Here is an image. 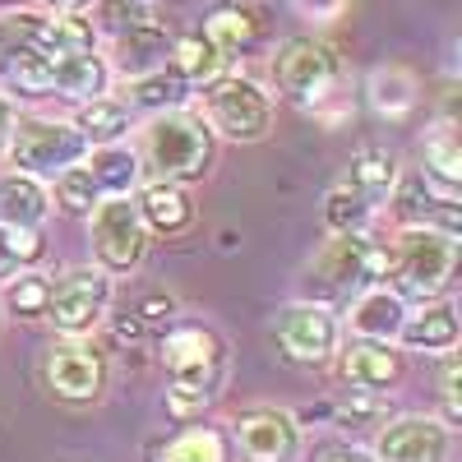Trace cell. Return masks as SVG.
I'll return each mask as SVG.
<instances>
[{
    "label": "cell",
    "instance_id": "obj_7",
    "mask_svg": "<svg viewBox=\"0 0 462 462\" xmlns=\"http://www.w3.org/2000/svg\"><path fill=\"white\" fill-rule=\"evenodd\" d=\"M204 111H208V130L226 134V139H241V143H254L268 134L273 125V102L268 93L241 74H217L213 84H204Z\"/></svg>",
    "mask_w": 462,
    "mask_h": 462
},
{
    "label": "cell",
    "instance_id": "obj_23",
    "mask_svg": "<svg viewBox=\"0 0 462 462\" xmlns=\"http://www.w3.org/2000/svg\"><path fill=\"white\" fill-rule=\"evenodd\" d=\"M74 130L84 134V143H116L125 130H130V111L125 102H116V97H93L79 106V121H74Z\"/></svg>",
    "mask_w": 462,
    "mask_h": 462
},
{
    "label": "cell",
    "instance_id": "obj_10",
    "mask_svg": "<svg viewBox=\"0 0 462 462\" xmlns=\"http://www.w3.org/2000/svg\"><path fill=\"white\" fill-rule=\"evenodd\" d=\"M278 346L296 361V365H324L337 352V319L324 310V305H287L273 324Z\"/></svg>",
    "mask_w": 462,
    "mask_h": 462
},
{
    "label": "cell",
    "instance_id": "obj_19",
    "mask_svg": "<svg viewBox=\"0 0 462 462\" xmlns=\"http://www.w3.org/2000/svg\"><path fill=\"white\" fill-rule=\"evenodd\" d=\"M47 189L37 185L32 176H5L0 180V226H23V231H37V222L47 217Z\"/></svg>",
    "mask_w": 462,
    "mask_h": 462
},
{
    "label": "cell",
    "instance_id": "obj_15",
    "mask_svg": "<svg viewBox=\"0 0 462 462\" xmlns=\"http://www.w3.org/2000/svg\"><path fill=\"white\" fill-rule=\"evenodd\" d=\"M199 32H204V42H208L222 60H231L236 51H250V47H254L259 19H254V10L222 0V5H213V10L204 14V28H199Z\"/></svg>",
    "mask_w": 462,
    "mask_h": 462
},
{
    "label": "cell",
    "instance_id": "obj_14",
    "mask_svg": "<svg viewBox=\"0 0 462 462\" xmlns=\"http://www.w3.org/2000/svg\"><path fill=\"white\" fill-rule=\"evenodd\" d=\"M370 254H374V245L361 236V231H346V236H337V241L324 245V254L310 268V282H319L324 296L352 291L356 282L370 278Z\"/></svg>",
    "mask_w": 462,
    "mask_h": 462
},
{
    "label": "cell",
    "instance_id": "obj_6",
    "mask_svg": "<svg viewBox=\"0 0 462 462\" xmlns=\"http://www.w3.org/2000/svg\"><path fill=\"white\" fill-rule=\"evenodd\" d=\"M10 162L23 171V176H60L69 167L84 162V134L65 125V121H42V116H19L10 125Z\"/></svg>",
    "mask_w": 462,
    "mask_h": 462
},
{
    "label": "cell",
    "instance_id": "obj_37",
    "mask_svg": "<svg viewBox=\"0 0 462 462\" xmlns=\"http://www.w3.org/2000/svg\"><path fill=\"white\" fill-rule=\"evenodd\" d=\"M176 305H171V296H148L143 305H139V319H162V315H171Z\"/></svg>",
    "mask_w": 462,
    "mask_h": 462
},
{
    "label": "cell",
    "instance_id": "obj_3",
    "mask_svg": "<svg viewBox=\"0 0 462 462\" xmlns=\"http://www.w3.org/2000/svg\"><path fill=\"white\" fill-rule=\"evenodd\" d=\"M143 158H148L152 176L167 185L199 180L213 162V130L204 125V116L162 111L143 130Z\"/></svg>",
    "mask_w": 462,
    "mask_h": 462
},
{
    "label": "cell",
    "instance_id": "obj_22",
    "mask_svg": "<svg viewBox=\"0 0 462 462\" xmlns=\"http://www.w3.org/2000/svg\"><path fill=\"white\" fill-rule=\"evenodd\" d=\"M346 185H352L370 208L383 204V199L393 195V185H398V162H393V152H383V148H365V152H356Z\"/></svg>",
    "mask_w": 462,
    "mask_h": 462
},
{
    "label": "cell",
    "instance_id": "obj_27",
    "mask_svg": "<svg viewBox=\"0 0 462 462\" xmlns=\"http://www.w3.org/2000/svg\"><path fill=\"white\" fill-rule=\"evenodd\" d=\"M97 23L121 42V37L139 32V28H152V23H162L158 19V5L152 0H102L97 5Z\"/></svg>",
    "mask_w": 462,
    "mask_h": 462
},
{
    "label": "cell",
    "instance_id": "obj_20",
    "mask_svg": "<svg viewBox=\"0 0 462 462\" xmlns=\"http://www.w3.org/2000/svg\"><path fill=\"white\" fill-rule=\"evenodd\" d=\"M398 337L411 346V352H448L457 342V315L453 305H426V310H416L402 319Z\"/></svg>",
    "mask_w": 462,
    "mask_h": 462
},
{
    "label": "cell",
    "instance_id": "obj_28",
    "mask_svg": "<svg viewBox=\"0 0 462 462\" xmlns=\"http://www.w3.org/2000/svg\"><path fill=\"white\" fill-rule=\"evenodd\" d=\"M130 102L139 106H180L185 102V79L176 69H148V74H134L130 84Z\"/></svg>",
    "mask_w": 462,
    "mask_h": 462
},
{
    "label": "cell",
    "instance_id": "obj_16",
    "mask_svg": "<svg viewBox=\"0 0 462 462\" xmlns=\"http://www.w3.org/2000/svg\"><path fill=\"white\" fill-rule=\"evenodd\" d=\"M402 374L398 356H393V346L389 342H352L342 352V379L346 383H356V389L374 393V389H389V383Z\"/></svg>",
    "mask_w": 462,
    "mask_h": 462
},
{
    "label": "cell",
    "instance_id": "obj_17",
    "mask_svg": "<svg viewBox=\"0 0 462 462\" xmlns=\"http://www.w3.org/2000/svg\"><path fill=\"white\" fill-rule=\"evenodd\" d=\"M139 217L148 231H162V236H180V231L195 222V204L180 185H167V180H152L143 195H139Z\"/></svg>",
    "mask_w": 462,
    "mask_h": 462
},
{
    "label": "cell",
    "instance_id": "obj_38",
    "mask_svg": "<svg viewBox=\"0 0 462 462\" xmlns=\"http://www.w3.org/2000/svg\"><path fill=\"white\" fill-rule=\"evenodd\" d=\"M444 402H448V416H457V365L453 361L444 370Z\"/></svg>",
    "mask_w": 462,
    "mask_h": 462
},
{
    "label": "cell",
    "instance_id": "obj_29",
    "mask_svg": "<svg viewBox=\"0 0 462 462\" xmlns=\"http://www.w3.org/2000/svg\"><path fill=\"white\" fill-rule=\"evenodd\" d=\"M158 462H226V439L217 430H185L158 453Z\"/></svg>",
    "mask_w": 462,
    "mask_h": 462
},
{
    "label": "cell",
    "instance_id": "obj_34",
    "mask_svg": "<svg viewBox=\"0 0 462 462\" xmlns=\"http://www.w3.org/2000/svg\"><path fill=\"white\" fill-rule=\"evenodd\" d=\"M291 5H296L305 19L333 23V19H342V14H346V5H352V0H291Z\"/></svg>",
    "mask_w": 462,
    "mask_h": 462
},
{
    "label": "cell",
    "instance_id": "obj_33",
    "mask_svg": "<svg viewBox=\"0 0 462 462\" xmlns=\"http://www.w3.org/2000/svg\"><path fill=\"white\" fill-rule=\"evenodd\" d=\"M10 310L19 319H37L47 315V278H19L10 287Z\"/></svg>",
    "mask_w": 462,
    "mask_h": 462
},
{
    "label": "cell",
    "instance_id": "obj_39",
    "mask_svg": "<svg viewBox=\"0 0 462 462\" xmlns=\"http://www.w3.org/2000/svg\"><path fill=\"white\" fill-rule=\"evenodd\" d=\"M10 125H14V111H10L5 97H0V148H5V139H10Z\"/></svg>",
    "mask_w": 462,
    "mask_h": 462
},
{
    "label": "cell",
    "instance_id": "obj_25",
    "mask_svg": "<svg viewBox=\"0 0 462 462\" xmlns=\"http://www.w3.org/2000/svg\"><path fill=\"white\" fill-rule=\"evenodd\" d=\"M370 102H374V111H383V116H407V111L416 106V79H411L402 65L374 69V74H370Z\"/></svg>",
    "mask_w": 462,
    "mask_h": 462
},
{
    "label": "cell",
    "instance_id": "obj_8",
    "mask_svg": "<svg viewBox=\"0 0 462 462\" xmlns=\"http://www.w3.org/2000/svg\"><path fill=\"white\" fill-rule=\"evenodd\" d=\"M148 250V226L134 199H106L93 208V254L102 259V273H130Z\"/></svg>",
    "mask_w": 462,
    "mask_h": 462
},
{
    "label": "cell",
    "instance_id": "obj_32",
    "mask_svg": "<svg viewBox=\"0 0 462 462\" xmlns=\"http://www.w3.org/2000/svg\"><path fill=\"white\" fill-rule=\"evenodd\" d=\"M97 185H93V176L84 171V167H69V171H60L56 176V204L65 208V213H93L97 208Z\"/></svg>",
    "mask_w": 462,
    "mask_h": 462
},
{
    "label": "cell",
    "instance_id": "obj_21",
    "mask_svg": "<svg viewBox=\"0 0 462 462\" xmlns=\"http://www.w3.org/2000/svg\"><path fill=\"white\" fill-rule=\"evenodd\" d=\"M84 171L93 176V185H97V195L102 199H125L130 189L139 185V158L130 148H111V143H102L93 158L84 162Z\"/></svg>",
    "mask_w": 462,
    "mask_h": 462
},
{
    "label": "cell",
    "instance_id": "obj_12",
    "mask_svg": "<svg viewBox=\"0 0 462 462\" xmlns=\"http://www.w3.org/2000/svg\"><path fill=\"white\" fill-rule=\"evenodd\" d=\"M236 444L245 462H291L300 453V426L287 411H245L236 420Z\"/></svg>",
    "mask_w": 462,
    "mask_h": 462
},
{
    "label": "cell",
    "instance_id": "obj_4",
    "mask_svg": "<svg viewBox=\"0 0 462 462\" xmlns=\"http://www.w3.org/2000/svg\"><path fill=\"white\" fill-rule=\"evenodd\" d=\"M453 263H457V241L439 226H407L389 259L398 296H416V300L439 296L453 278Z\"/></svg>",
    "mask_w": 462,
    "mask_h": 462
},
{
    "label": "cell",
    "instance_id": "obj_2",
    "mask_svg": "<svg viewBox=\"0 0 462 462\" xmlns=\"http://www.w3.org/2000/svg\"><path fill=\"white\" fill-rule=\"evenodd\" d=\"M162 365L171 374V411L189 416L217 393L222 370H226V346L213 328L180 324L162 337Z\"/></svg>",
    "mask_w": 462,
    "mask_h": 462
},
{
    "label": "cell",
    "instance_id": "obj_9",
    "mask_svg": "<svg viewBox=\"0 0 462 462\" xmlns=\"http://www.w3.org/2000/svg\"><path fill=\"white\" fill-rule=\"evenodd\" d=\"M111 300V278L102 268H74V273L47 282V319L60 333H88Z\"/></svg>",
    "mask_w": 462,
    "mask_h": 462
},
{
    "label": "cell",
    "instance_id": "obj_13",
    "mask_svg": "<svg viewBox=\"0 0 462 462\" xmlns=\"http://www.w3.org/2000/svg\"><path fill=\"white\" fill-rule=\"evenodd\" d=\"M448 426L430 416H398L374 444V462H444Z\"/></svg>",
    "mask_w": 462,
    "mask_h": 462
},
{
    "label": "cell",
    "instance_id": "obj_24",
    "mask_svg": "<svg viewBox=\"0 0 462 462\" xmlns=\"http://www.w3.org/2000/svg\"><path fill=\"white\" fill-rule=\"evenodd\" d=\"M222 56L204 42V32H185L176 37V47H171V69L180 74L185 84H213L217 74H222Z\"/></svg>",
    "mask_w": 462,
    "mask_h": 462
},
{
    "label": "cell",
    "instance_id": "obj_11",
    "mask_svg": "<svg viewBox=\"0 0 462 462\" xmlns=\"http://www.w3.org/2000/svg\"><path fill=\"white\" fill-rule=\"evenodd\" d=\"M47 389L65 402H97L106 389V361L84 342L56 346L47 356Z\"/></svg>",
    "mask_w": 462,
    "mask_h": 462
},
{
    "label": "cell",
    "instance_id": "obj_1",
    "mask_svg": "<svg viewBox=\"0 0 462 462\" xmlns=\"http://www.w3.org/2000/svg\"><path fill=\"white\" fill-rule=\"evenodd\" d=\"M0 56H5L10 88H19L28 97L60 93L74 102H93L106 93V79H111V69L97 51H32V47L10 42Z\"/></svg>",
    "mask_w": 462,
    "mask_h": 462
},
{
    "label": "cell",
    "instance_id": "obj_30",
    "mask_svg": "<svg viewBox=\"0 0 462 462\" xmlns=\"http://www.w3.org/2000/svg\"><path fill=\"white\" fill-rule=\"evenodd\" d=\"M42 259V236L23 226H0V278H14L19 268Z\"/></svg>",
    "mask_w": 462,
    "mask_h": 462
},
{
    "label": "cell",
    "instance_id": "obj_5",
    "mask_svg": "<svg viewBox=\"0 0 462 462\" xmlns=\"http://www.w3.org/2000/svg\"><path fill=\"white\" fill-rule=\"evenodd\" d=\"M273 79L282 97H291L305 111H319L342 84V65L333 47L315 42V37H287L273 56Z\"/></svg>",
    "mask_w": 462,
    "mask_h": 462
},
{
    "label": "cell",
    "instance_id": "obj_35",
    "mask_svg": "<svg viewBox=\"0 0 462 462\" xmlns=\"http://www.w3.org/2000/svg\"><path fill=\"white\" fill-rule=\"evenodd\" d=\"M379 411H383V402H379V398H356V402H342V407H337V416H342V420H352V426H356V420L379 416Z\"/></svg>",
    "mask_w": 462,
    "mask_h": 462
},
{
    "label": "cell",
    "instance_id": "obj_31",
    "mask_svg": "<svg viewBox=\"0 0 462 462\" xmlns=\"http://www.w3.org/2000/svg\"><path fill=\"white\" fill-rule=\"evenodd\" d=\"M365 217H370V204L356 195L352 185L328 189V199H324V222H328V231L346 236V231H361V222H365Z\"/></svg>",
    "mask_w": 462,
    "mask_h": 462
},
{
    "label": "cell",
    "instance_id": "obj_40",
    "mask_svg": "<svg viewBox=\"0 0 462 462\" xmlns=\"http://www.w3.org/2000/svg\"><path fill=\"white\" fill-rule=\"evenodd\" d=\"M51 5H56V14H84L88 0H51Z\"/></svg>",
    "mask_w": 462,
    "mask_h": 462
},
{
    "label": "cell",
    "instance_id": "obj_26",
    "mask_svg": "<svg viewBox=\"0 0 462 462\" xmlns=\"http://www.w3.org/2000/svg\"><path fill=\"white\" fill-rule=\"evenodd\" d=\"M426 176L444 189V195H453V189L462 185V152H457V134L448 125H439L426 139Z\"/></svg>",
    "mask_w": 462,
    "mask_h": 462
},
{
    "label": "cell",
    "instance_id": "obj_18",
    "mask_svg": "<svg viewBox=\"0 0 462 462\" xmlns=\"http://www.w3.org/2000/svg\"><path fill=\"white\" fill-rule=\"evenodd\" d=\"M402 319H407L402 296L389 291V287H370V291L356 296V305H352V328H356L361 337H370V342H389V337H398Z\"/></svg>",
    "mask_w": 462,
    "mask_h": 462
},
{
    "label": "cell",
    "instance_id": "obj_36",
    "mask_svg": "<svg viewBox=\"0 0 462 462\" xmlns=\"http://www.w3.org/2000/svg\"><path fill=\"white\" fill-rule=\"evenodd\" d=\"M319 462H374V457L361 453V448H352V444H333V448L319 453Z\"/></svg>",
    "mask_w": 462,
    "mask_h": 462
}]
</instances>
